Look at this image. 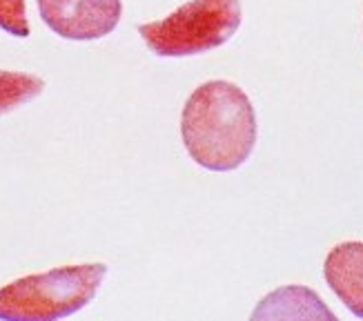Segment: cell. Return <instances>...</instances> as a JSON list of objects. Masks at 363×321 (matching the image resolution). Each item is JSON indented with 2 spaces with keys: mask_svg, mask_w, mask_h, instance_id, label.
Here are the masks:
<instances>
[{
  "mask_svg": "<svg viewBox=\"0 0 363 321\" xmlns=\"http://www.w3.org/2000/svg\"><path fill=\"white\" fill-rule=\"evenodd\" d=\"M181 134L185 150L201 168L236 170L250 158L257 143L255 107L239 85L210 80L187 99Z\"/></svg>",
  "mask_w": 363,
  "mask_h": 321,
  "instance_id": "cell-1",
  "label": "cell"
},
{
  "mask_svg": "<svg viewBox=\"0 0 363 321\" xmlns=\"http://www.w3.org/2000/svg\"><path fill=\"white\" fill-rule=\"evenodd\" d=\"M107 275L105 263L54 268L0 288V319L54 321L83 310Z\"/></svg>",
  "mask_w": 363,
  "mask_h": 321,
  "instance_id": "cell-2",
  "label": "cell"
},
{
  "mask_svg": "<svg viewBox=\"0 0 363 321\" xmlns=\"http://www.w3.org/2000/svg\"><path fill=\"white\" fill-rule=\"evenodd\" d=\"M239 27V0H189L163 21L140 25L138 34L156 56L181 58L216 50Z\"/></svg>",
  "mask_w": 363,
  "mask_h": 321,
  "instance_id": "cell-3",
  "label": "cell"
},
{
  "mask_svg": "<svg viewBox=\"0 0 363 321\" xmlns=\"http://www.w3.org/2000/svg\"><path fill=\"white\" fill-rule=\"evenodd\" d=\"M43 23L67 40H99L118 27L123 0H36Z\"/></svg>",
  "mask_w": 363,
  "mask_h": 321,
  "instance_id": "cell-4",
  "label": "cell"
},
{
  "mask_svg": "<svg viewBox=\"0 0 363 321\" xmlns=\"http://www.w3.org/2000/svg\"><path fill=\"white\" fill-rule=\"evenodd\" d=\"M323 275L352 315L363 319V241H345L328 252Z\"/></svg>",
  "mask_w": 363,
  "mask_h": 321,
  "instance_id": "cell-5",
  "label": "cell"
},
{
  "mask_svg": "<svg viewBox=\"0 0 363 321\" xmlns=\"http://www.w3.org/2000/svg\"><path fill=\"white\" fill-rule=\"evenodd\" d=\"M45 89V80L34 74L0 70V116L34 101Z\"/></svg>",
  "mask_w": 363,
  "mask_h": 321,
  "instance_id": "cell-6",
  "label": "cell"
},
{
  "mask_svg": "<svg viewBox=\"0 0 363 321\" xmlns=\"http://www.w3.org/2000/svg\"><path fill=\"white\" fill-rule=\"evenodd\" d=\"M0 29H5L16 38L29 36L25 0H0Z\"/></svg>",
  "mask_w": 363,
  "mask_h": 321,
  "instance_id": "cell-7",
  "label": "cell"
}]
</instances>
